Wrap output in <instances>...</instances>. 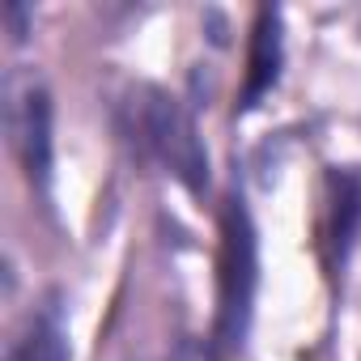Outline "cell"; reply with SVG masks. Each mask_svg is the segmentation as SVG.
I'll use <instances>...</instances> for the list:
<instances>
[{"mask_svg": "<svg viewBox=\"0 0 361 361\" xmlns=\"http://www.w3.org/2000/svg\"><path fill=\"white\" fill-rule=\"evenodd\" d=\"M217 348L234 353L243 348L255 314V289H259V247L255 226L243 196L226 200L221 213V264H217Z\"/></svg>", "mask_w": 361, "mask_h": 361, "instance_id": "6da1fadb", "label": "cell"}, {"mask_svg": "<svg viewBox=\"0 0 361 361\" xmlns=\"http://www.w3.org/2000/svg\"><path fill=\"white\" fill-rule=\"evenodd\" d=\"M132 132H136V145L166 166V174H174L183 188L200 192L209 183V153L196 136V123L188 115V106L178 102L174 94L157 90V85H140L132 94Z\"/></svg>", "mask_w": 361, "mask_h": 361, "instance_id": "7a4b0ae2", "label": "cell"}, {"mask_svg": "<svg viewBox=\"0 0 361 361\" xmlns=\"http://www.w3.org/2000/svg\"><path fill=\"white\" fill-rule=\"evenodd\" d=\"M9 149L39 196H51V90L30 64H13L0 85Z\"/></svg>", "mask_w": 361, "mask_h": 361, "instance_id": "3957f363", "label": "cell"}, {"mask_svg": "<svg viewBox=\"0 0 361 361\" xmlns=\"http://www.w3.org/2000/svg\"><path fill=\"white\" fill-rule=\"evenodd\" d=\"M5 361H73L64 306L56 298H47L43 306H35L26 314V323L13 331V340L5 348Z\"/></svg>", "mask_w": 361, "mask_h": 361, "instance_id": "277c9868", "label": "cell"}, {"mask_svg": "<svg viewBox=\"0 0 361 361\" xmlns=\"http://www.w3.org/2000/svg\"><path fill=\"white\" fill-rule=\"evenodd\" d=\"M285 64V35H281V9H259L251 30V56H247V85H243V111L259 106L264 94L276 90Z\"/></svg>", "mask_w": 361, "mask_h": 361, "instance_id": "5b68a950", "label": "cell"}, {"mask_svg": "<svg viewBox=\"0 0 361 361\" xmlns=\"http://www.w3.org/2000/svg\"><path fill=\"white\" fill-rule=\"evenodd\" d=\"M361 230V174L331 170V204H327V259L340 272Z\"/></svg>", "mask_w": 361, "mask_h": 361, "instance_id": "8992f818", "label": "cell"}, {"mask_svg": "<svg viewBox=\"0 0 361 361\" xmlns=\"http://www.w3.org/2000/svg\"><path fill=\"white\" fill-rule=\"evenodd\" d=\"M26 5H5V22H9V35L13 43H26Z\"/></svg>", "mask_w": 361, "mask_h": 361, "instance_id": "52a82bcc", "label": "cell"}]
</instances>
